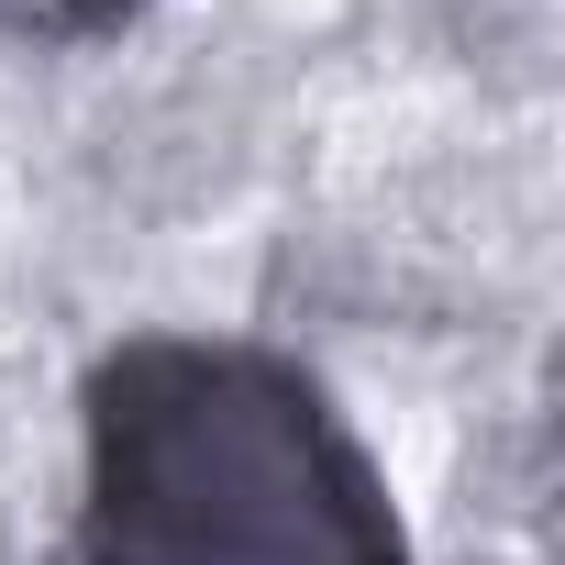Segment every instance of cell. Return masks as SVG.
Masks as SVG:
<instances>
[{
	"label": "cell",
	"mask_w": 565,
	"mask_h": 565,
	"mask_svg": "<svg viewBox=\"0 0 565 565\" xmlns=\"http://www.w3.org/2000/svg\"><path fill=\"white\" fill-rule=\"evenodd\" d=\"M67 565H422L333 388L255 333H122L78 377Z\"/></svg>",
	"instance_id": "cell-1"
},
{
	"label": "cell",
	"mask_w": 565,
	"mask_h": 565,
	"mask_svg": "<svg viewBox=\"0 0 565 565\" xmlns=\"http://www.w3.org/2000/svg\"><path fill=\"white\" fill-rule=\"evenodd\" d=\"M145 12H167V0H0V34H23V45H111Z\"/></svg>",
	"instance_id": "cell-2"
}]
</instances>
